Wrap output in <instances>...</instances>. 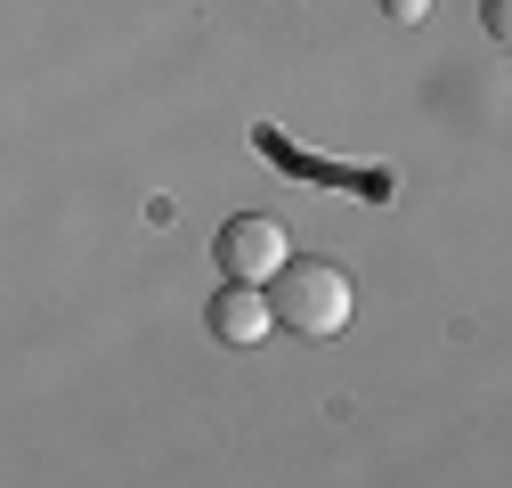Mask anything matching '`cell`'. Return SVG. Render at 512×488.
I'll use <instances>...</instances> for the list:
<instances>
[{
  "label": "cell",
  "instance_id": "obj_1",
  "mask_svg": "<svg viewBox=\"0 0 512 488\" xmlns=\"http://www.w3.org/2000/svg\"><path fill=\"white\" fill-rule=\"evenodd\" d=\"M269 326H285V334H301V342H334L342 326H350V310H358V293H350V277L334 269V261H285L269 285Z\"/></svg>",
  "mask_w": 512,
  "mask_h": 488
},
{
  "label": "cell",
  "instance_id": "obj_2",
  "mask_svg": "<svg viewBox=\"0 0 512 488\" xmlns=\"http://www.w3.org/2000/svg\"><path fill=\"white\" fill-rule=\"evenodd\" d=\"M212 261H220L228 285H269V277L293 261V236H285L269 212H236V220L220 228V244H212Z\"/></svg>",
  "mask_w": 512,
  "mask_h": 488
},
{
  "label": "cell",
  "instance_id": "obj_3",
  "mask_svg": "<svg viewBox=\"0 0 512 488\" xmlns=\"http://www.w3.org/2000/svg\"><path fill=\"white\" fill-rule=\"evenodd\" d=\"M212 334L236 342V350L269 342V293H261V285H220V301H212Z\"/></svg>",
  "mask_w": 512,
  "mask_h": 488
},
{
  "label": "cell",
  "instance_id": "obj_4",
  "mask_svg": "<svg viewBox=\"0 0 512 488\" xmlns=\"http://www.w3.org/2000/svg\"><path fill=\"white\" fill-rule=\"evenodd\" d=\"M488 41H496V49L512 41V0H488Z\"/></svg>",
  "mask_w": 512,
  "mask_h": 488
},
{
  "label": "cell",
  "instance_id": "obj_5",
  "mask_svg": "<svg viewBox=\"0 0 512 488\" xmlns=\"http://www.w3.org/2000/svg\"><path fill=\"white\" fill-rule=\"evenodd\" d=\"M423 9H431V0H382V17H391V25H423Z\"/></svg>",
  "mask_w": 512,
  "mask_h": 488
}]
</instances>
